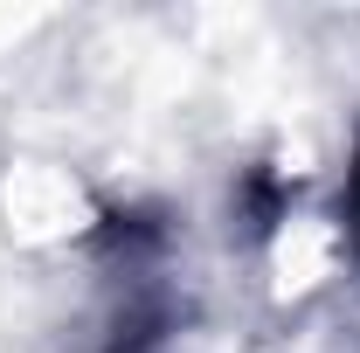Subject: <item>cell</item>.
I'll return each instance as SVG.
<instances>
[{
  "label": "cell",
  "instance_id": "1",
  "mask_svg": "<svg viewBox=\"0 0 360 353\" xmlns=\"http://www.w3.org/2000/svg\"><path fill=\"white\" fill-rule=\"evenodd\" d=\"M347 215H354V236H360V160H354V180H347Z\"/></svg>",
  "mask_w": 360,
  "mask_h": 353
}]
</instances>
